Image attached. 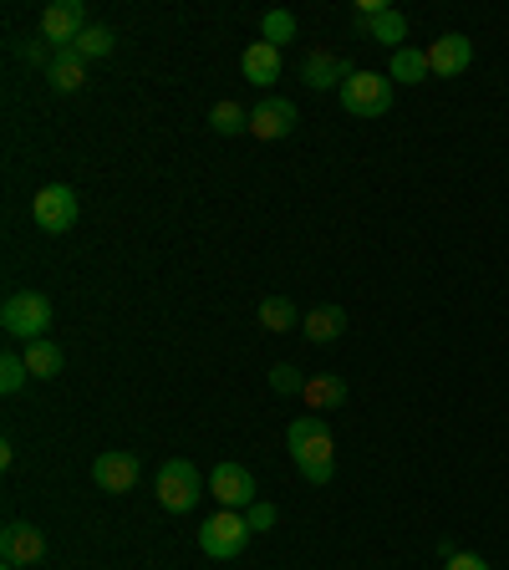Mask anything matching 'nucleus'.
I'll return each instance as SVG.
<instances>
[{
  "label": "nucleus",
  "mask_w": 509,
  "mask_h": 570,
  "mask_svg": "<svg viewBox=\"0 0 509 570\" xmlns=\"http://www.w3.org/2000/svg\"><path fill=\"white\" fill-rule=\"evenodd\" d=\"M286 449H291V459H296L306 484H316V489L331 484V473H337V438H331V428L321 413L296 418V423L286 428Z\"/></svg>",
  "instance_id": "obj_1"
},
{
  "label": "nucleus",
  "mask_w": 509,
  "mask_h": 570,
  "mask_svg": "<svg viewBox=\"0 0 509 570\" xmlns=\"http://www.w3.org/2000/svg\"><path fill=\"white\" fill-rule=\"evenodd\" d=\"M153 494H158V504H163L169 514H189L199 504V494H209V479L189 459H169L163 469H158V479H153Z\"/></svg>",
  "instance_id": "obj_2"
},
{
  "label": "nucleus",
  "mask_w": 509,
  "mask_h": 570,
  "mask_svg": "<svg viewBox=\"0 0 509 570\" xmlns=\"http://www.w3.org/2000/svg\"><path fill=\"white\" fill-rule=\"evenodd\" d=\"M0 327H6V337L11 341H41L51 327V301L41 291H11L6 296V306H0Z\"/></svg>",
  "instance_id": "obj_3"
},
{
  "label": "nucleus",
  "mask_w": 509,
  "mask_h": 570,
  "mask_svg": "<svg viewBox=\"0 0 509 570\" xmlns=\"http://www.w3.org/2000/svg\"><path fill=\"white\" fill-rule=\"evenodd\" d=\"M250 540H255V530H250V520H244L240 510H219V514H209V520L199 524V550H204L209 560H234Z\"/></svg>",
  "instance_id": "obj_4"
},
{
  "label": "nucleus",
  "mask_w": 509,
  "mask_h": 570,
  "mask_svg": "<svg viewBox=\"0 0 509 570\" xmlns=\"http://www.w3.org/2000/svg\"><path fill=\"white\" fill-rule=\"evenodd\" d=\"M341 108L352 118H388L392 112V77L388 72H352L341 82Z\"/></svg>",
  "instance_id": "obj_5"
},
{
  "label": "nucleus",
  "mask_w": 509,
  "mask_h": 570,
  "mask_svg": "<svg viewBox=\"0 0 509 570\" xmlns=\"http://www.w3.org/2000/svg\"><path fill=\"white\" fill-rule=\"evenodd\" d=\"M77 214H82V204H77L72 183H47V189H37V199H31V219H37L41 234H67L77 224Z\"/></svg>",
  "instance_id": "obj_6"
},
{
  "label": "nucleus",
  "mask_w": 509,
  "mask_h": 570,
  "mask_svg": "<svg viewBox=\"0 0 509 570\" xmlns=\"http://www.w3.org/2000/svg\"><path fill=\"white\" fill-rule=\"evenodd\" d=\"M209 494L219 499V510H250L255 499H260V484H255V473L244 469V463H214V473H209Z\"/></svg>",
  "instance_id": "obj_7"
},
{
  "label": "nucleus",
  "mask_w": 509,
  "mask_h": 570,
  "mask_svg": "<svg viewBox=\"0 0 509 570\" xmlns=\"http://www.w3.org/2000/svg\"><path fill=\"white\" fill-rule=\"evenodd\" d=\"M138 473H143V459L128 449H108L92 459V484L108 489V494H128V489H138Z\"/></svg>",
  "instance_id": "obj_8"
},
{
  "label": "nucleus",
  "mask_w": 509,
  "mask_h": 570,
  "mask_svg": "<svg viewBox=\"0 0 509 570\" xmlns=\"http://www.w3.org/2000/svg\"><path fill=\"white\" fill-rule=\"evenodd\" d=\"M0 556H6V566H16V570L41 566V556H47V534H41L31 520H11L6 530H0Z\"/></svg>",
  "instance_id": "obj_9"
},
{
  "label": "nucleus",
  "mask_w": 509,
  "mask_h": 570,
  "mask_svg": "<svg viewBox=\"0 0 509 570\" xmlns=\"http://www.w3.org/2000/svg\"><path fill=\"white\" fill-rule=\"evenodd\" d=\"M87 26H92V21H87L82 0H51L47 11H41V37H47L51 47H72Z\"/></svg>",
  "instance_id": "obj_10"
},
{
  "label": "nucleus",
  "mask_w": 509,
  "mask_h": 570,
  "mask_svg": "<svg viewBox=\"0 0 509 570\" xmlns=\"http://www.w3.org/2000/svg\"><path fill=\"white\" fill-rule=\"evenodd\" d=\"M296 122H301V112H296L291 98H266L260 108H250V133L266 138V143H276V138H291Z\"/></svg>",
  "instance_id": "obj_11"
},
{
  "label": "nucleus",
  "mask_w": 509,
  "mask_h": 570,
  "mask_svg": "<svg viewBox=\"0 0 509 570\" xmlns=\"http://www.w3.org/2000/svg\"><path fill=\"white\" fill-rule=\"evenodd\" d=\"M428 67H433V77H463L473 67V41L463 37V31L438 37L433 47H428Z\"/></svg>",
  "instance_id": "obj_12"
},
{
  "label": "nucleus",
  "mask_w": 509,
  "mask_h": 570,
  "mask_svg": "<svg viewBox=\"0 0 509 570\" xmlns=\"http://www.w3.org/2000/svg\"><path fill=\"white\" fill-rule=\"evenodd\" d=\"M352 77V67L337 57V51H311V57L301 61V82L311 87V92H327V87H337L341 92V82Z\"/></svg>",
  "instance_id": "obj_13"
},
{
  "label": "nucleus",
  "mask_w": 509,
  "mask_h": 570,
  "mask_svg": "<svg viewBox=\"0 0 509 570\" xmlns=\"http://www.w3.org/2000/svg\"><path fill=\"white\" fill-rule=\"evenodd\" d=\"M280 47H270V41H250L244 47V57H240V72H244V82L250 87H270V82H280Z\"/></svg>",
  "instance_id": "obj_14"
},
{
  "label": "nucleus",
  "mask_w": 509,
  "mask_h": 570,
  "mask_svg": "<svg viewBox=\"0 0 509 570\" xmlns=\"http://www.w3.org/2000/svg\"><path fill=\"white\" fill-rule=\"evenodd\" d=\"M306 408H316V413H331V408H347V398H352V388H347V377L337 372H316L306 377Z\"/></svg>",
  "instance_id": "obj_15"
},
{
  "label": "nucleus",
  "mask_w": 509,
  "mask_h": 570,
  "mask_svg": "<svg viewBox=\"0 0 509 570\" xmlns=\"http://www.w3.org/2000/svg\"><path fill=\"white\" fill-rule=\"evenodd\" d=\"M367 41H377V47H392L402 51V41H408V16L398 11V6H388V11H377L367 26H357Z\"/></svg>",
  "instance_id": "obj_16"
},
{
  "label": "nucleus",
  "mask_w": 509,
  "mask_h": 570,
  "mask_svg": "<svg viewBox=\"0 0 509 570\" xmlns=\"http://www.w3.org/2000/svg\"><path fill=\"white\" fill-rule=\"evenodd\" d=\"M341 331H347V311H341V306H316L311 316H301V337L311 341V347H327Z\"/></svg>",
  "instance_id": "obj_17"
},
{
  "label": "nucleus",
  "mask_w": 509,
  "mask_h": 570,
  "mask_svg": "<svg viewBox=\"0 0 509 570\" xmlns=\"http://www.w3.org/2000/svg\"><path fill=\"white\" fill-rule=\"evenodd\" d=\"M47 77H51V87H57V92H82V87H87V61L77 57V47H57Z\"/></svg>",
  "instance_id": "obj_18"
},
{
  "label": "nucleus",
  "mask_w": 509,
  "mask_h": 570,
  "mask_svg": "<svg viewBox=\"0 0 509 570\" xmlns=\"http://www.w3.org/2000/svg\"><path fill=\"white\" fill-rule=\"evenodd\" d=\"M388 77H392L398 87H418V82H428V77H433V67H428V51H418V47L392 51Z\"/></svg>",
  "instance_id": "obj_19"
},
{
  "label": "nucleus",
  "mask_w": 509,
  "mask_h": 570,
  "mask_svg": "<svg viewBox=\"0 0 509 570\" xmlns=\"http://www.w3.org/2000/svg\"><path fill=\"white\" fill-rule=\"evenodd\" d=\"M26 367H31V377H37V382H51V377H61V367H67V352H61L51 337H41V341H31V347H26Z\"/></svg>",
  "instance_id": "obj_20"
},
{
  "label": "nucleus",
  "mask_w": 509,
  "mask_h": 570,
  "mask_svg": "<svg viewBox=\"0 0 509 570\" xmlns=\"http://www.w3.org/2000/svg\"><path fill=\"white\" fill-rule=\"evenodd\" d=\"M260 327L276 331V337H286V331L301 327V316H296L291 296H266V301H260Z\"/></svg>",
  "instance_id": "obj_21"
},
{
  "label": "nucleus",
  "mask_w": 509,
  "mask_h": 570,
  "mask_svg": "<svg viewBox=\"0 0 509 570\" xmlns=\"http://www.w3.org/2000/svg\"><path fill=\"white\" fill-rule=\"evenodd\" d=\"M209 128H214L219 138L250 133V108H240V102H214V108H209Z\"/></svg>",
  "instance_id": "obj_22"
},
{
  "label": "nucleus",
  "mask_w": 509,
  "mask_h": 570,
  "mask_svg": "<svg viewBox=\"0 0 509 570\" xmlns=\"http://www.w3.org/2000/svg\"><path fill=\"white\" fill-rule=\"evenodd\" d=\"M72 47H77V57H82V61H98V57H112V47H118V37H112L108 26H87L82 37L72 41Z\"/></svg>",
  "instance_id": "obj_23"
},
{
  "label": "nucleus",
  "mask_w": 509,
  "mask_h": 570,
  "mask_svg": "<svg viewBox=\"0 0 509 570\" xmlns=\"http://www.w3.org/2000/svg\"><path fill=\"white\" fill-rule=\"evenodd\" d=\"M26 377H31L26 352H0V392H6V398H16V392L26 388Z\"/></svg>",
  "instance_id": "obj_24"
},
{
  "label": "nucleus",
  "mask_w": 509,
  "mask_h": 570,
  "mask_svg": "<svg viewBox=\"0 0 509 570\" xmlns=\"http://www.w3.org/2000/svg\"><path fill=\"white\" fill-rule=\"evenodd\" d=\"M260 41H270V47L296 41V16L291 11H266V16H260Z\"/></svg>",
  "instance_id": "obj_25"
},
{
  "label": "nucleus",
  "mask_w": 509,
  "mask_h": 570,
  "mask_svg": "<svg viewBox=\"0 0 509 570\" xmlns=\"http://www.w3.org/2000/svg\"><path fill=\"white\" fill-rule=\"evenodd\" d=\"M270 388H276V392H306V377H301V367H291V362H276V367H270Z\"/></svg>",
  "instance_id": "obj_26"
},
{
  "label": "nucleus",
  "mask_w": 509,
  "mask_h": 570,
  "mask_svg": "<svg viewBox=\"0 0 509 570\" xmlns=\"http://www.w3.org/2000/svg\"><path fill=\"white\" fill-rule=\"evenodd\" d=\"M244 520H250L255 534H260V530H276V504H270V499H255L250 510H244Z\"/></svg>",
  "instance_id": "obj_27"
},
{
  "label": "nucleus",
  "mask_w": 509,
  "mask_h": 570,
  "mask_svg": "<svg viewBox=\"0 0 509 570\" xmlns=\"http://www.w3.org/2000/svg\"><path fill=\"white\" fill-rule=\"evenodd\" d=\"M443 570H489L485 556H469V550H459L453 560H443Z\"/></svg>",
  "instance_id": "obj_28"
},
{
  "label": "nucleus",
  "mask_w": 509,
  "mask_h": 570,
  "mask_svg": "<svg viewBox=\"0 0 509 570\" xmlns=\"http://www.w3.org/2000/svg\"><path fill=\"white\" fill-rule=\"evenodd\" d=\"M377 11H388V0H357V6H352V21H357V26H367Z\"/></svg>",
  "instance_id": "obj_29"
},
{
  "label": "nucleus",
  "mask_w": 509,
  "mask_h": 570,
  "mask_svg": "<svg viewBox=\"0 0 509 570\" xmlns=\"http://www.w3.org/2000/svg\"><path fill=\"white\" fill-rule=\"evenodd\" d=\"M6 570H16V566H6Z\"/></svg>",
  "instance_id": "obj_30"
}]
</instances>
